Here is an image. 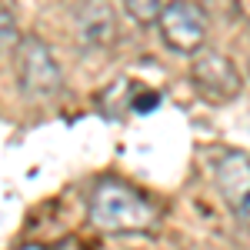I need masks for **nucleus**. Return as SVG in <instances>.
<instances>
[{
    "instance_id": "f257e3e1",
    "label": "nucleus",
    "mask_w": 250,
    "mask_h": 250,
    "mask_svg": "<svg viewBox=\"0 0 250 250\" xmlns=\"http://www.w3.org/2000/svg\"><path fill=\"white\" fill-rule=\"evenodd\" d=\"M90 224L104 233H147L160 224V210L124 180H100L90 193Z\"/></svg>"
},
{
    "instance_id": "f03ea898",
    "label": "nucleus",
    "mask_w": 250,
    "mask_h": 250,
    "mask_svg": "<svg viewBox=\"0 0 250 250\" xmlns=\"http://www.w3.org/2000/svg\"><path fill=\"white\" fill-rule=\"evenodd\" d=\"M14 74H17L20 94L30 100L57 97L63 87V70L54 50L40 37H20V43L14 47Z\"/></svg>"
},
{
    "instance_id": "7ed1b4c3",
    "label": "nucleus",
    "mask_w": 250,
    "mask_h": 250,
    "mask_svg": "<svg viewBox=\"0 0 250 250\" xmlns=\"http://www.w3.org/2000/svg\"><path fill=\"white\" fill-rule=\"evenodd\" d=\"M190 83L200 100H207L213 107H224L240 97L244 90V77L237 70V63L217 50H207V54H197L190 63Z\"/></svg>"
},
{
    "instance_id": "20e7f679",
    "label": "nucleus",
    "mask_w": 250,
    "mask_h": 250,
    "mask_svg": "<svg viewBox=\"0 0 250 250\" xmlns=\"http://www.w3.org/2000/svg\"><path fill=\"white\" fill-rule=\"evenodd\" d=\"M160 40L173 54H197L207 40V14L193 0H170L160 10Z\"/></svg>"
},
{
    "instance_id": "39448f33",
    "label": "nucleus",
    "mask_w": 250,
    "mask_h": 250,
    "mask_svg": "<svg viewBox=\"0 0 250 250\" xmlns=\"http://www.w3.org/2000/svg\"><path fill=\"white\" fill-rule=\"evenodd\" d=\"M213 180L224 204L233 210L240 224L250 227V157L240 150H227L213 164Z\"/></svg>"
},
{
    "instance_id": "423d86ee",
    "label": "nucleus",
    "mask_w": 250,
    "mask_h": 250,
    "mask_svg": "<svg viewBox=\"0 0 250 250\" xmlns=\"http://www.w3.org/2000/svg\"><path fill=\"white\" fill-rule=\"evenodd\" d=\"M74 37L83 50H104L117 40V10L110 0H80L74 10Z\"/></svg>"
},
{
    "instance_id": "0eeeda50",
    "label": "nucleus",
    "mask_w": 250,
    "mask_h": 250,
    "mask_svg": "<svg viewBox=\"0 0 250 250\" xmlns=\"http://www.w3.org/2000/svg\"><path fill=\"white\" fill-rule=\"evenodd\" d=\"M124 3V10H127V17L134 20V23H140V27H150V23H157L160 20V0H120Z\"/></svg>"
},
{
    "instance_id": "6e6552de",
    "label": "nucleus",
    "mask_w": 250,
    "mask_h": 250,
    "mask_svg": "<svg viewBox=\"0 0 250 250\" xmlns=\"http://www.w3.org/2000/svg\"><path fill=\"white\" fill-rule=\"evenodd\" d=\"M20 43V34H17V20L10 10H3L0 7V54H7V50H14Z\"/></svg>"
},
{
    "instance_id": "1a4fd4ad",
    "label": "nucleus",
    "mask_w": 250,
    "mask_h": 250,
    "mask_svg": "<svg viewBox=\"0 0 250 250\" xmlns=\"http://www.w3.org/2000/svg\"><path fill=\"white\" fill-rule=\"evenodd\" d=\"M20 250H50V247H43V244H23Z\"/></svg>"
},
{
    "instance_id": "9d476101",
    "label": "nucleus",
    "mask_w": 250,
    "mask_h": 250,
    "mask_svg": "<svg viewBox=\"0 0 250 250\" xmlns=\"http://www.w3.org/2000/svg\"><path fill=\"white\" fill-rule=\"evenodd\" d=\"M247 70H250V54H247Z\"/></svg>"
}]
</instances>
